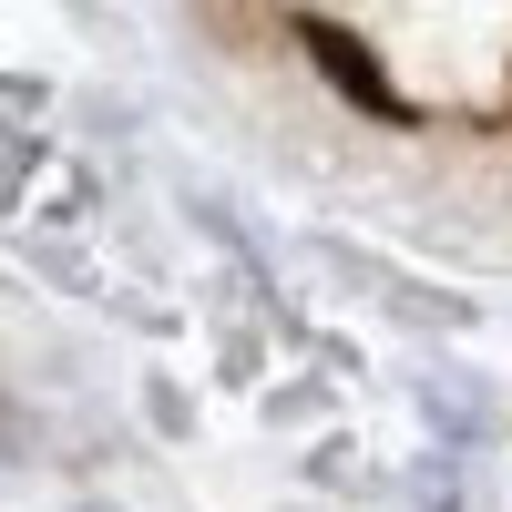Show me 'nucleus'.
I'll return each instance as SVG.
<instances>
[]
</instances>
